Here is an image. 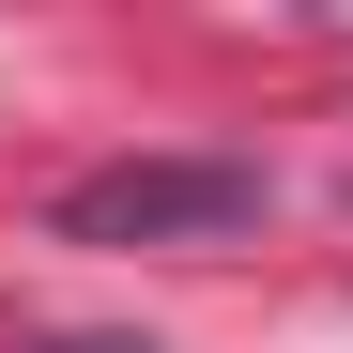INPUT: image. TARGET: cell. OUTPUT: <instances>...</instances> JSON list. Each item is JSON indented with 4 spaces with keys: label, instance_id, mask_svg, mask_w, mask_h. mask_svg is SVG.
<instances>
[{
    "label": "cell",
    "instance_id": "1",
    "mask_svg": "<svg viewBox=\"0 0 353 353\" xmlns=\"http://www.w3.org/2000/svg\"><path fill=\"white\" fill-rule=\"evenodd\" d=\"M246 215H261L246 154H108V169H77V185L46 200L62 246H230Z\"/></svg>",
    "mask_w": 353,
    "mask_h": 353
},
{
    "label": "cell",
    "instance_id": "2",
    "mask_svg": "<svg viewBox=\"0 0 353 353\" xmlns=\"http://www.w3.org/2000/svg\"><path fill=\"white\" fill-rule=\"evenodd\" d=\"M62 353H123V338H62Z\"/></svg>",
    "mask_w": 353,
    "mask_h": 353
}]
</instances>
